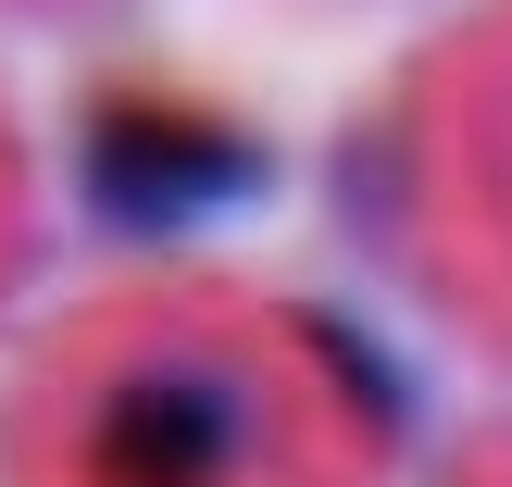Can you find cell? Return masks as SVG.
<instances>
[{
	"label": "cell",
	"instance_id": "obj_1",
	"mask_svg": "<svg viewBox=\"0 0 512 487\" xmlns=\"http://www.w3.org/2000/svg\"><path fill=\"white\" fill-rule=\"evenodd\" d=\"M338 400L238 325H125L50 388V487H325Z\"/></svg>",
	"mask_w": 512,
	"mask_h": 487
}]
</instances>
